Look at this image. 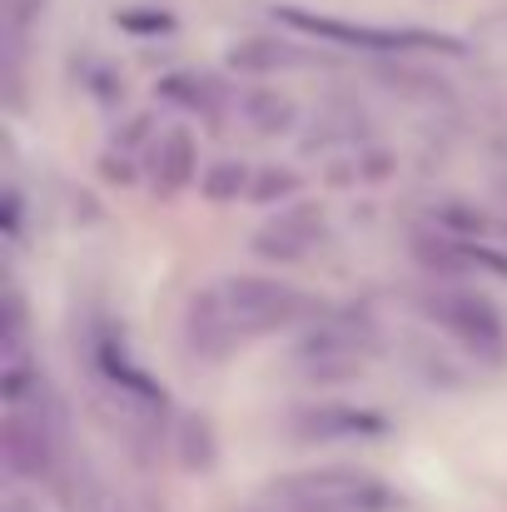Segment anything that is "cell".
Instances as JSON below:
<instances>
[{"label": "cell", "mask_w": 507, "mask_h": 512, "mask_svg": "<svg viewBox=\"0 0 507 512\" xmlns=\"http://www.w3.org/2000/svg\"><path fill=\"white\" fill-rule=\"evenodd\" d=\"M0 448H5V463L15 473H45L50 468V433L40 418H25L20 408H10L5 428H0Z\"/></svg>", "instance_id": "cell-10"}, {"label": "cell", "mask_w": 507, "mask_h": 512, "mask_svg": "<svg viewBox=\"0 0 507 512\" xmlns=\"http://www.w3.org/2000/svg\"><path fill=\"white\" fill-rule=\"evenodd\" d=\"M209 458H214V448H209V428H204L199 418H189V423H184V463H189V468H204Z\"/></svg>", "instance_id": "cell-17"}, {"label": "cell", "mask_w": 507, "mask_h": 512, "mask_svg": "<svg viewBox=\"0 0 507 512\" xmlns=\"http://www.w3.org/2000/svg\"><path fill=\"white\" fill-rule=\"evenodd\" d=\"M184 339H189V348H194L199 358H224V353L239 343L234 324H229V309H224V299H219V289H209V294H199V299L189 304Z\"/></svg>", "instance_id": "cell-9"}, {"label": "cell", "mask_w": 507, "mask_h": 512, "mask_svg": "<svg viewBox=\"0 0 507 512\" xmlns=\"http://www.w3.org/2000/svg\"><path fill=\"white\" fill-rule=\"evenodd\" d=\"M239 110H244V120H249L259 135H284V130L294 125V100H284L279 90H249V95L239 100Z\"/></svg>", "instance_id": "cell-14"}, {"label": "cell", "mask_w": 507, "mask_h": 512, "mask_svg": "<svg viewBox=\"0 0 507 512\" xmlns=\"http://www.w3.org/2000/svg\"><path fill=\"white\" fill-rule=\"evenodd\" d=\"M294 189H299V179H294L289 170H264L259 179H254V189H249V194H254L259 204H274V199H289Z\"/></svg>", "instance_id": "cell-16"}, {"label": "cell", "mask_w": 507, "mask_h": 512, "mask_svg": "<svg viewBox=\"0 0 507 512\" xmlns=\"http://www.w3.org/2000/svg\"><path fill=\"white\" fill-rule=\"evenodd\" d=\"M150 165H155V189H160V194H179V189L194 179V165H199L189 130L160 135V145L150 150Z\"/></svg>", "instance_id": "cell-11"}, {"label": "cell", "mask_w": 507, "mask_h": 512, "mask_svg": "<svg viewBox=\"0 0 507 512\" xmlns=\"http://www.w3.org/2000/svg\"><path fill=\"white\" fill-rule=\"evenodd\" d=\"M428 319L443 324L453 339L463 343L478 363H503L507 358V329H503V314L493 309V299L473 294V289H433L423 299Z\"/></svg>", "instance_id": "cell-4"}, {"label": "cell", "mask_w": 507, "mask_h": 512, "mask_svg": "<svg viewBox=\"0 0 507 512\" xmlns=\"http://www.w3.org/2000/svg\"><path fill=\"white\" fill-rule=\"evenodd\" d=\"M224 309H229V324L239 339H259V334H274V329H289L309 314V299L294 289V284H279V279H259V274H239V279H224L214 284Z\"/></svg>", "instance_id": "cell-2"}, {"label": "cell", "mask_w": 507, "mask_h": 512, "mask_svg": "<svg viewBox=\"0 0 507 512\" xmlns=\"http://www.w3.org/2000/svg\"><path fill=\"white\" fill-rule=\"evenodd\" d=\"M279 25L299 30V35H314L324 45H353V50H463L458 40L448 35H433V30H388V25H358V20H338V15H314V10H299V5H279L274 10Z\"/></svg>", "instance_id": "cell-3"}, {"label": "cell", "mask_w": 507, "mask_h": 512, "mask_svg": "<svg viewBox=\"0 0 507 512\" xmlns=\"http://www.w3.org/2000/svg\"><path fill=\"white\" fill-rule=\"evenodd\" d=\"M90 363L100 368V378L120 393V403H135V408H150V413H160L165 408V388L130 358V348L115 339L110 329H100L95 339H90Z\"/></svg>", "instance_id": "cell-6"}, {"label": "cell", "mask_w": 507, "mask_h": 512, "mask_svg": "<svg viewBox=\"0 0 507 512\" xmlns=\"http://www.w3.org/2000/svg\"><path fill=\"white\" fill-rule=\"evenodd\" d=\"M388 423L368 408H348V403H314L294 418V433L304 443H348V438H378Z\"/></svg>", "instance_id": "cell-8"}, {"label": "cell", "mask_w": 507, "mask_h": 512, "mask_svg": "<svg viewBox=\"0 0 507 512\" xmlns=\"http://www.w3.org/2000/svg\"><path fill=\"white\" fill-rule=\"evenodd\" d=\"M160 95H165L169 105H179V110L204 115V120H219V115H224V90H219V80H209V75H189V70L165 75V80H160Z\"/></svg>", "instance_id": "cell-12"}, {"label": "cell", "mask_w": 507, "mask_h": 512, "mask_svg": "<svg viewBox=\"0 0 507 512\" xmlns=\"http://www.w3.org/2000/svg\"><path fill=\"white\" fill-rule=\"evenodd\" d=\"M373 348V324L363 314H338L309 329L299 343V363L309 378H353Z\"/></svg>", "instance_id": "cell-5"}, {"label": "cell", "mask_w": 507, "mask_h": 512, "mask_svg": "<svg viewBox=\"0 0 507 512\" xmlns=\"http://www.w3.org/2000/svg\"><path fill=\"white\" fill-rule=\"evenodd\" d=\"M120 25H125V30H150V35H160V30H169V15L165 10H120Z\"/></svg>", "instance_id": "cell-18"}, {"label": "cell", "mask_w": 507, "mask_h": 512, "mask_svg": "<svg viewBox=\"0 0 507 512\" xmlns=\"http://www.w3.org/2000/svg\"><path fill=\"white\" fill-rule=\"evenodd\" d=\"M319 239H324V209H319V204H289L279 219H269V224L254 234V249H259L264 259L289 264V259H304Z\"/></svg>", "instance_id": "cell-7"}, {"label": "cell", "mask_w": 507, "mask_h": 512, "mask_svg": "<svg viewBox=\"0 0 507 512\" xmlns=\"http://www.w3.org/2000/svg\"><path fill=\"white\" fill-rule=\"evenodd\" d=\"M279 512H388L398 508V498L388 493V483H378L373 473H353V468H324V473H299L284 478L274 488Z\"/></svg>", "instance_id": "cell-1"}, {"label": "cell", "mask_w": 507, "mask_h": 512, "mask_svg": "<svg viewBox=\"0 0 507 512\" xmlns=\"http://www.w3.org/2000/svg\"><path fill=\"white\" fill-rule=\"evenodd\" d=\"M199 189H204V199H209V204H229V199H239V194H244V189H254V184H249V170H244L239 160H219V165H209V170H204Z\"/></svg>", "instance_id": "cell-15"}, {"label": "cell", "mask_w": 507, "mask_h": 512, "mask_svg": "<svg viewBox=\"0 0 507 512\" xmlns=\"http://www.w3.org/2000/svg\"><path fill=\"white\" fill-rule=\"evenodd\" d=\"M304 55L294 50V45H284V40H244V45H234V55H229V65L239 70V75H274V70H289V65H299Z\"/></svg>", "instance_id": "cell-13"}]
</instances>
